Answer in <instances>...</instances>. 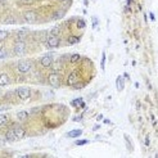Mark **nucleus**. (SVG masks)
I'll list each match as a JSON object with an SVG mask.
<instances>
[{
	"label": "nucleus",
	"instance_id": "nucleus-19",
	"mask_svg": "<svg viewBox=\"0 0 158 158\" xmlns=\"http://www.w3.org/2000/svg\"><path fill=\"white\" fill-rule=\"evenodd\" d=\"M63 16H64V12L59 11V12H55L54 16H53V18H54V19H59V18H62Z\"/></svg>",
	"mask_w": 158,
	"mask_h": 158
},
{
	"label": "nucleus",
	"instance_id": "nucleus-22",
	"mask_svg": "<svg viewBox=\"0 0 158 158\" xmlns=\"http://www.w3.org/2000/svg\"><path fill=\"white\" fill-rule=\"evenodd\" d=\"M125 140H126V145H127V148H129V150H132V145H131V143H130L127 135H125Z\"/></svg>",
	"mask_w": 158,
	"mask_h": 158
},
{
	"label": "nucleus",
	"instance_id": "nucleus-7",
	"mask_svg": "<svg viewBox=\"0 0 158 158\" xmlns=\"http://www.w3.org/2000/svg\"><path fill=\"white\" fill-rule=\"evenodd\" d=\"M40 63H41V66H42V67H45V68L52 67V64H53V58H52V55H50V54L44 55V57L41 58V60H40Z\"/></svg>",
	"mask_w": 158,
	"mask_h": 158
},
{
	"label": "nucleus",
	"instance_id": "nucleus-4",
	"mask_svg": "<svg viewBox=\"0 0 158 158\" xmlns=\"http://www.w3.org/2000/svg\"><path fill=\"white\" fill-rule=\"evenodd\" d=\"M25 52H26V44H25V41H17L14 44V53L17 55H23Z\"/></svg>",
	"mask_w": 158,
	"mask_h": 158
},
{
	"label": "nucleus",
	"instance_id": "nucleus-26",
	"mask_svg": "<svg viewBox=\"0 0 158 158\" xmlns=\"http://www.w3.org/2000/svg\"><path fill=\"white\" fill-rule=\"evenodd\" d=\"M88 143H89V140H77L76 145H85V144H88Z\"/></svg>",
	"mask_w": 158,
	"mask_h": 158
},
{
	"label": "nucleus",
	"instance_id": "nucleus-18",
	"mask_svg": "<svg viewBox=\"0 0 158 158\" xmlns=\"http://www.w3.org/2000/svg\"><path fill=\"white\" fill-rule=\"evenodd\" d=\"M80 54H72L70 57V60H71V63H76V62H78L80 60Z\"/></svg>",
	"mask_w": 158,
	"mask_h": 158
},
{
	"label": "nucleus",
	"instance_id": "nucleus-33",
	"mask_svg": "<svg viewBox=\"0 0 158 158\" xmlns=\"http://www.w3.org/2000/svg\"><path fill=\"white\" fill-rule=\"evenodd\" d=\"M150 19H153V21H154V14H153V13H150Z\"/></svg>",
	"mask_w": 158,
	"mask_h": 158
},
{
	"label": "nucleus",
	"instance_id": "nucleus-20",
	"mask_svg": "<svg viewBox=\"0 0 158 158\" xmlns=\"http://www.w3.org/2000/svg\"><path fill=\"white\" fill-rule=\"evenodd\" d=\"M8 37V32L4 31V30H0V41H3Z\"/></svg>",
	"mask_w": 158,
	"mask_h": 158
},
{
	"label": "nucleus",
	"instance_id": "nucleus-25",
	"mask_svg": "<svg viewBox=\"0 0 158 158\" xmlns=\"http://www.w3.org/2000/svg\"><path fill=\"white\" fill-rule=\"evenodd\" d=\"M14 22H16V19H14L13 17H9V18H7L5 21H4V23H5V25H9V23H14Z\"/></svg>",
	"mask_w": 158,
	"mask_h": 158
},
{
	"label": "nucleus",
	"instance_id": "nucleus-10",
	"mask_svg": "<svg viewBox=\"0 0 158 158\" xmlns=\"http://www.w3.org/2000/svg\"><path fill=\"white\" fill-rule=\"evenodd\" d=\"M9 76L7 73H1L0 75V86H7L9 84Z\"/></svg>",
	"mask_w": 158,
	"mask_h": 158
},
{
	"label": "nucleus",
	"instance_id": "nucleus-34",
	"mask_svg": "<svg viewBox=\"0 0 158 158\" xmlns=\"http://www.w3.org/2000/svg\"><path fill=\"white\" fill-rule=\"evenodd\" d=\"M0 111H1V109H0Z\"/></svg>",
	"mask_w": 158,
	"mask_h": 158
},
{
	"label": "nucleus",
	"instance_id": "nucleus-27",
	"mask_svg": "<svg viewBox=\"0 0 158 158\" xmlns=\"http://www.w3.org/2000/svg\"><path fill=\"white\" fill-rule=\"evenodd\" d=\"M104 63H106V53H103L102 54V70H104Z\"/></svg>",
	"mask_w": 158,
	"mask_h": 158
},
{
	"label": "nucleus",
	"instance_id": "nucleus-9",
	"mask_svg": "<svg viewBox=\"0 0 158 158\" xmlns=\"http://www.w3.org/2000/svg\"><path fill=\"white\" fill-rule=\"evenodd\" d=\"M13 131H14V134H16L17 139H22V137H25V134H26V132H25V129L21 127V126H14Z\"/></svg>",
	"mask_w": 158,
	"mask_h": 158
},
{
	"label": "nucleus",
	"instance_id": "nucleus-32",
	"mask_svg": "<svg viewBox=\"0 0 158 158\" xmlns=\"http://www.w3.org/2000/svg\"><path fill=\"white\" fill-rule=\"evenodd\" d=\"M145 145H149V136L145 137Z\"/></svg>",
	"mask_w": 158,
	"mask_h": 158
},
{
	"label": "nucleus",
	"instance_id": "nucleus-30",
	"mask_svg": "<svg viewBox=\"0 0 158 158\" xmlns=\"http://www.w3.org/2000/svg\"><path fill=\"white\" fill-rule=\"evenodd\" d=\"M81 118H82L81 116H77V117H75V118H73V121H81Z\"/></svg>",
	"mask_w": 158,
	"mask_h": 158
},
{
	"label": "nucleus",
	"instance_id": "nucleus-24",
	"mask_svg": "<svg viewBox=\"0 0 158 158\" xmlns=\"http://www.w3.org/2000/svg\"><path fill=\"white\" fill-rule=\"evenodd\" d=\"M77 27H78V29H84V27H85V21H84V19H78V21H77Z\"/></svg>",
	"mask_w": 158,
	"mask_h": 158
},
{
	"label": "nucleus",
	"instance_id": "nucleus-13",
	"mask_svg": "<svg viewBox=\"0 0 158 158\" xmlns=\"http://www.w3.org/2000/svg\"><path fill=\"white\" fill-rule=\"evenodd\" d=\"M81 134H82V130H72V131H70L67 134V136L68 137H78Z\"/></svg>",
	"mask_w": 158,
	"mask_h": 158
},
{
	"label": "nucleus",
	"instance_id": "nucleus-12",
	"mask_svg": "<svg viewBox=\"0 0 158 158\" xmlns=\"http://www.w3.org/2000/svg\"><path fill=\"white\" fill-rule=\"evenodd\" d=\"M5 140H7V141H14V140H17V136H16V134H14L13 129L9 130V131L7 132V135H5Z\"/></svg>",
	"mask_w": 158,
	"mask_h": 158
},
{
	"label": "nucleus",
	"instance_id": "nucleus-23",
	"mask_svg": "<svg viewBox=\"0 0 158 158\" xmlns=\"http://www.w3.org/2000/svg\"><path fill=\"white\" fill-rule=\"evenodd\" d=\"M7 55H8V53H7V50H5V49H0V59L5 58Z\"/></svg>",
	"mask_w": 158,
	"mask_h": 158
},
{
	"label": "nucleus",
	"instance_id": "nucleus-31",
	"mask_svg": "<svg viewBox=\"0 0 158 158\" xmlns=\"http://www.w3.org/2000/svg\"><path fill=\"white\" fill-rule=\"evenodd\" d=\"M4 144H5V140H4V139H0V147H3Z\"/></svg>",
	"mask_w": 158,
	"mask_h": 158
},
{
	"label": "nucleus",
	"instance_id": "nucleus-8",
	"mask_svg": "<svg viewBox=\"0 0 158 158\" xmlns=\"http://www.w3.org/2000/svg\"><path fill=\"white\" fill-rule=\"evenodd\" d=\"M77 80H78L77 72H72L70 76H68V78H67V85L68 86H73L76 82H77Z\"/></svg>",
	"mask_w": 158,
	"mask_h": 158
},
{
	"label": "nucleus",
	"instance_id": "nucleus-11",
	"mask_svg": "<svg viewBox=\"0 0 158 158\" xmlns=\"http://www.w3.org/2000/svg\"><path fill=\"white\" fill-rule=\"evenodd\" d=\"M116 86H117V90H118V91L123 90V88H125V81H123V78H122V76H118V77H117Z\"/></svg>",
	"mask_w": 158,
	"mask_h": 158
},
{
	"label": "nucleus",
	"instance_id": "nucleus-1",
	"mask_svg": "<svg viewBox=\"0 0 158 158\" xmlns=\"http://www.w3.org/2000/svg\"><path fill=\"white\" fill-rule=\"evenodd\" d=\"M17 68H18L19 72L22 73H27L30 70H31V62L27 59H23V60H19L18 64H17Z\"/></svg>",
	"mask_w": 158,
	"mask_h": 158
},
{
	"label": "nucleus",
	"instance_id": "nucleus-21",
	"mask_svg": "<svg viewBox=\"0 0 158 158\" xmlns=\"http://www.w3.org/2000/svg\"><path fill=\"white\" fill-rule=\"evenodd\" d=\"M7 122H8V117H7L5 114H0V126H1V125H5Z\"/></svg>",
	"mask_w": 158,
	"mask_h": 158
},
{
	"label": "nucleus",
	"instance_id": "nucleus-6",
	"mask_svg": "<svg viewBox=\"0 0 158 158\" xmlns=\"http://www.w3.org/2000/svg\"><path fill=\"white\" fill-rule=\"evenodd\" d=\"M59 37L58 36H50L49 39L46 40V46L53 49V48H58L59 46Z\"/></svg>",
	"mask_w": 158,
	"mask_h": 158
},
{
	"label": "nucleus",
	"instance_id": "nucleus-17",
	"mask_svg": "<svg viewBox=\"0 0 158 158\" xmlns=\"http://www.w3.org/2000/svg\"><path fill=\"white\" fill-rule=\"evenodd\" d=\"M78 41H80V37H77V36H70L68 37V44H71V45L76 44V42H78Z\"/></svg>",
	"mask_w": 158,
	"mask_h": 158
},
{
	"label": "nucleus",
	"instance_id": "nucleus-28",
	"mask_svg": "<svg viewBox=\"0 0 158 158\" xmlns=\"http://www.w3.org/2000/svg\"><path fill=\"white\" fill-rule=\"evenodd\" d=\"M81 103H82V99L78 98V99H76V100L72 102V106H76V104H81Z\"/></svg>",
	"mask_w": 158,
	"mask_h": 158
},
{
	"label": "nucleus",
	"instance_id": "nucleus-16",
	"mask_svg": "<svg viewBox=\"0 0 158 158\" xmlns=\"http://www.w3.org/2000/svg\"><path fill=\"white\" fill-rule=\"evenodd\" d=\"M59 34H60V27H58V26L53 27V29L50 30V35H52V36H58Z\"/></svg>",
	"mask_w": 158,
	"mask_h": 158
},
{
	"label": "nucleus",
	"instance_id": "nucleus-2",
	"mask_svg": "<svg viewBox=\"0 0 158 158\" xmlns=\"http://www.w3.org/2000/svg\"><path fill=\"white\" fill-rule=\"evenodd\" d=\"M17 94H18L19 99L27 100V99L30 98V95H31V90H30V88H27V86H22V88H18Z\"/></svg>",
	"mask_w": 158,
	"mask_h": 158
},
{
	"label": "nucleus",
	"instance_id": "nucleus-14",
	"mask_svg": "<svg viewBox=\"0 0 158 158\" xmlns=\"http://www.w3.org/2000/svg\"><path fill=\"white\" fill-rule=\"evenodd\" d=\"M17 117H18V119H21V121H25V119L29 118V112L26 111H21L17 113Z\"/></svg>",
	"mask_w": 158,
	"mask_h": 158
},
{
	"label": "nucleus",
	"instance_id": "nucleus-3",
	"mask_svg": "<svg viewBox=\"0 0 158 158\" xmlns=\"http://www.w3.org/2000/svg\"><path fill=\"white\" fill-rule=\"evenodd\" d=\"M48 81H49L50 86H53L55 89L60 86V77L58 73H50L49 77H48Z\"/></svg>",
	"mask_w": 158,
	"mask_h": 158
},
{
	"label": "nucleus",
	"instance_id": "nucleus-5",
	"mask_svg": "<svg viewBox=\"0 0 158 158\" xmlns=\"http://www.w3.org/2000/svg\"><path fill=\"white\" fill-rule=\"evenodd\" d=\"M23 18L27 23H34V22H36V19H37V14L32 11H29V12H25Z\"/></svg>",
	"mask_w": 158,
	"mask_h": 158
},
{
	"label": "nucleus",
	"instance_id": "nucleus-15",
	"mask_svg": "<svg viewBox=\"0 0 158 158\" xmlns=\"http://www.w3.org/2000/svg\"><path fill=\"white\" fill-rule=\"evenodd\" d=\"M26 34H27L26 30H22V31L17 32V39H18V41H23V39L26 37Z\"/></svg>",
	"mask_w": 158,
	"mask_h": 158
},
{
	"label": "nucleus",
	"instance_id": "nucleus-29",
	"mask_svg": "<svg viewBox=\"0 0 158 158\" xmlns=\"http://www.w3.org/2000/svg\"><path fill=\"white\" fill-rule=\"evenodd\" d=\"M96 25H98V19H96L95 17H93V27H94V29L96 27Z\"/></svg>",
	"mask_w": 158,
	"mask_h": 158
}]
</instances>
